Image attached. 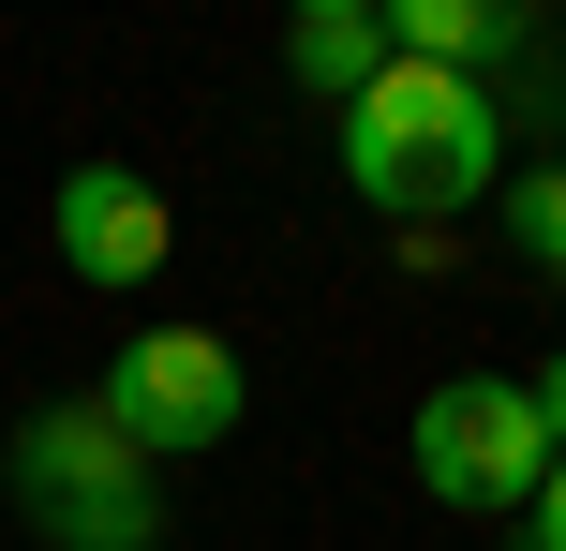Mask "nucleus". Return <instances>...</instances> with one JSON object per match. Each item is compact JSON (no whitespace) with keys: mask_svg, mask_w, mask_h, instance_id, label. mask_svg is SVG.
<instances>
[{"mask_svg":"<svg viewBox=\"0 0 566 551\" xmlns=\"http://www.w3.org/2000/svg\"><path fill=\"white\" fill-rule=\"evenodd\" d=\"M328 149H343V179H358V209H388L402 239H432V224H462V209L507 194V105H492L478 75H432V60H388V75L328 119Z\"/></svg>","mask_w":566,"mask_h":551,"instance_id":"f257e3e1","label":"nucleus"},{"mask_svg":"<svg viewBox=\"0 0 566 551\" xmlns=\"http://www.w3.org/2000/svg\"><path fill=\"white\" fill-rule=\"evenodd\" d=\"M0 492H15V522L45 551H149L165 537V492H149V463L119 447L105 403H45L0 447Z\"/></svg>","mask_w":566,"mask_h":551,"instance_id":"f03ea898","label":"nucleus"},{"mask_svg":"<svg viewBox=\"0 0 566 551\" xmlns=\"http://www.w3.org/2000/svg\"><path fill=\"white\" fill-rule=\"evenodd\" d=\"M552 417H537V388L522 373H448L418 403V492L432 507H478V522H522V507L552 492Z\"/></svg>","mask_w":566,"mask_h":551,"instance_id":"7ed1b4c3","label":"nucleus"},{"mask_svg":"<svg viewBox=\"0 0 566 551\" xmlns=\"http://www.w3.org/2000/svg\"><path fill=\"white\" fill-rule=\"evenodd\" d=\"M90 403L119 417L135 463H209V447H239V343L224 328H149V343H119V373Z\"/></svg>","mask_w":566,"mask_h":551,"instance_id":"20e7f679","label":"nucleus"},{"mask_svg":"<svg viewBox=\"0 0 566 551\" xmlns=\"http://www.w3.org/2000/svg\"><path fill=\"white\" fill-rule=\"evenodd\" d=\"M45 239H60V268H75L90 298L165 284V254H179L165 179H135V165H75V179H60V209H45Z\"/></svg>","mask_w":566,"mask_h":551,"instance_id":"39448f33","label":"nucleus"},{"mask_svg":"<svg viewBox=\"0 0 566 551\" xmlns=\"http://www.w3.org/2000/svg\"><path fill=\"white\" fill-rule=\"evenodd\" d=\"M388 60H402V45H388V0H298V15H283V75H298L328 119L358 105Z\"/></svg>","mask_w":566,"mask_h":551,"instance_id":"423d86ee","label":"nucleus"},{"mask_svg":"<svg viewBox=\"0 0 566 551\" xmlns=\"http://www.w3.org/2000/svg\"><path fill=\"white\" fill-rule=\"evenodd\" d=\"M388 45L432 60V75H492L522 45V0H388Z\"/></svg>","mask_w":566,"mask_h":551,"instance_id":"0eeeda50","label":"nucleus"},{"mask_svg":"<svg viewBox=\"0 0 566 551\" xmlns=\"http://www.w3.org/2000/svg\"><path fill=\"white\" fill-rule=\"evenodd\" d=\"M492 224H507V254L537 268V284H566V165H507Z\"/></svg>","mask_w":566,"mask_h":551,"instance_id":"6e6552de","label":"nucleus"},{"mask_svg":"<svg viewBox=\"0 0 566 551\" xmlns=\"http://www.w3.org/2000/svg\"><path fill=\"white\" fill-rule=\"evenodd\" d=\"M522 551H566V463H552V492L522 507Z\"/></svg>","mask_w":566,"mask_h":551,"instance_id":"1a4fd4ad","label":"nucleus"},{"mask_svg":"<svg viewBox=\"0 0 566 551\" xmlns=\"http://www.w3.org/2000/svg\"><path fill=\"white\" fill-rule=\"evenodd\" d=\"M522 388H537V417H552V447H566V358H552V373H522Z\"/></svg>","mask_w":566,"mask_h":551,"instance_id":"9d476101","label":"nucleus"}]
</instances>
